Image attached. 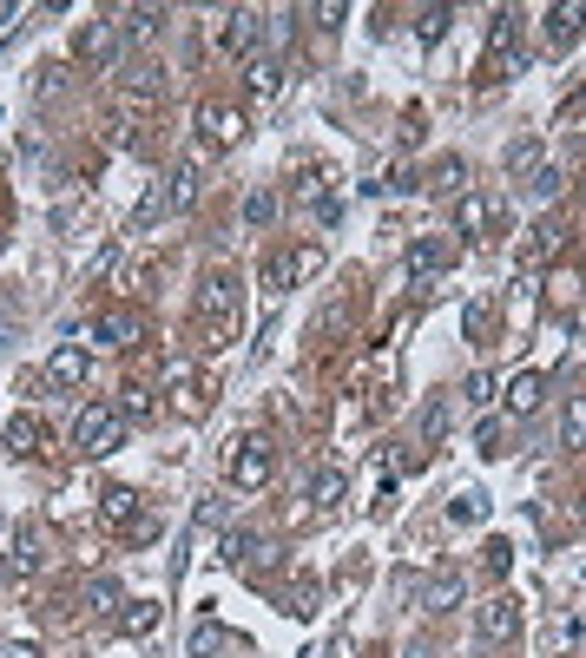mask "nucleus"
Segmentation results:
<instances>
[{"label": "nucleus", "instance_id": "obj_1", "mask_svg": "<svg viewBox=\"0 0 586 658\" xmlns=\"http://www.w3.org/2000/svg\"><path fill=\"white\" fill-rule=\"evenodd\" d=\"M119 441H126V415H119V408L86 402L80 415H73V448H80V455H112Z\"/></svg>", "mask_w": 586, "mask_h": 658}, {"label": "nucleus", "instance_id": "obj_2", "mask_svg": "<svg viewBox=\"0 0 586 658\" xmlns=\"http://www.w3.org/2000/svg\"><path fill=\"white\" fill-rule=\"evenodd\" d=\"M191 310H198V323L218 329V336H231V323H238V277H224V270H211L205 283H198V297H191Z\"/></svg>", "mask_w": 586, "mask_h": 658}, {"label": "nucleus", "instance_id": "obj_3", "mask_svg": "<svg viewBox=\"0 0 586 658\" xmlns=\"http://www.w3.org/2000/svg\"><path fill=\"white\" fill-rule=\"evenodd\" d=\"M448 264H455V237H409V251H402V283H409V290H428Z\"/></svg>", "mask_w": 586, "mask_h": 658}, {"label": "nucleus", "instance_id": "obj_4", "mask_svg": "<svg viewBox=\"0 0 586 658\" xmlns=\"http://www.w3.org/2000/svg\"><path fill=\"white\" fill-rule=\"evenodd\" d=\"M231 487H244V494H257V487H270V474H277V455H270L264 435H244L238 448H231Z\"/></svg>", "mask_w": 586, "mask_h": 658}, {"label": "nucleus", "instance_id": "obj_5", "mask_svg": "<svg viewBox=\"0 0 586 658\" xmlns=\"http://www.w3.org/2000/svg\"><path fill=\"white\" fill-rule=\"evenodd\" d=\"M475 626H481V639H488V645H514V639H521V599H514V593L481 599V606H475Z\"/></svg>", "mask_w": 586, "mask_h": 658}, {"label": "nucleus", "instance_id": "obj_6", "mask_svg": "<svg viewBox=\"0 0 586 658\" xmlns=\"http://www.w3.org/2000/svg\"><path fill=\"white\" fill-rule=\"evenodd\" d=\"M165 408H172V415H205V408H211V382L198 376V369H185V362H172V382H165Z\"/></svg>", "mask_w": 586, "mask_h": 658}, {"label": "nucleus", "instance_id": "obj_7", "mask_svg": "<svg viewBox=\"0 0 586 658\" xmlns=\"http://www.w3.org/2000/svg\"><path fill=\"white\" fill-rule=\"evenodd\" d=\"M317 270H323V251H317V244H303V251H277V257H270L264 283H270V290H290V283L317 277Z\"/></svg>", "mask_w": 586, "mask_h": 658}, {"label": "nucleus", "instance_id": "obj_8", "mask_svg": "<svg viewBox=\"0 0 586 658\" xmlns=\"http://www.w3.org/2000/svg\"><path fill=\"white\" fill-rule=\"evenodd\" d=\"M73 53H80L86 66H112V53H119V20L93 14L80 33H73Z\"/></svg>", "mask_w": 586, "mask_h": 658}, {"label": "nucleus", "instance_id": "obj_9", "mask_svg": "<svg viewBox=\"0 0 586 658\" xmlns=\"http://www.w3.org/2000/svg\"><path fill=\"white\" fill-rule=\"evenodd\" d=\"M198 132H205V139L224 152V145H238V139H244V112H238V106H224V99H205V106H198Z\"/></svg>", "mask_w": 586, "mask_h": 658}, {"label": "nucleus", "instance_id": "obj_10", "mask_svg": "<svg viewBox=\"0 0 586 658\" xmlns=\"http://www.w3.org/2000/svg\"><path fill=\"white\" fill-rule=\"evenodd\" d=\"M494 218H501V204H494L488 191H461V198H455V231L461 237H488Z\"/></svg>", "mask_w": 586, "mask_h": 658}, {"label": "nucleus", "instance_id": "obj_11", "mask_svg": "<svg viewBox=\"0 0 586 658\" xmlns=\"http://www.w3.org/2000/svg\"><path fill=\"white\" fill-rule=\"evenodd\" d=\"M224 47L238 53V60H257V40H264V14L257 7H238V14L224 20V33H218Z\"/></svg>", "mask_w": 586, "mask_h": 658}, {"label": "nucleus", "instance_id": "obj_12", "mask_svg": "<svg viewBox=\"0 0 586 658\" xmlns=\"http://www.w3.org/2000/svg\"><path fill=\"white\" fill-rule=\"evenodd\" d=\"M86 382V349L80 343H60L47 362V389H80Z\"/></svg>", "mask_w": 586, "mask_h": 658}, {"label": "nucleus", "instance_id": "obj_13", "mask_svg": "<svg viewBox=\"0 0 586 658\" xmlns=\"http://www.w3.org/2000/svg\"><path fill=\"white\" fill-rule=\"evenodd\" d=\"M580 27H586V7H547V47L554 53L580 47Z\"/></svg>", "mask_w": 586, "mask_h": 658}, {"label": "nucleus", "instance_id": "obj_14", "mask_svg": "<svg viewBox=\"0 0 586 658\" xmlns=\"http://www.w3.org/2000/svg\"><path fill=\"white\" fill-rule=\"evenodd\" d=\"M86 612H99V619H119V612H126V586L119 580H106V573H99V580H86Z\"/></svg>", "mask_w": 586, "mask_h": 658}, {"label": "nucleus", "instance_id": "obj_15", "mask_svg": "<svg viewBox=\"0 0 586 658\" xmlns=\"http://www.w3.org/2000/svg\"><path fill=\"white\" fill-rule=\"evenodd\" d=\"M132 336H139V316H132V310H106L93 323V343H106V349H126Z\"/></svg>", "mask_w": 586, "mask_h": 658}, {"label": "nucleus", "instance_id": "obj_16", "mask_svg": "<svg viewBox=\"0 0 586 658\" xmlns=\"http://www.w3.org/2000/svg\"><path fill=\"white\" fill-rule=\"evenodd\" d=\"M540 395H547V376H534V369H521V376L507 382V415H534Z\"/></svg>", "mask_w": 586, "mask_h": 658}, {"label": "nucleus", "instance_id": "obj_17", "mask_svg": "<svg viewBox=\"0 0 586 658\" xmlns=\"http://www.w3.org/2000/svg\"><path fill=\"white\" fill-rule=\"evenodd\" d=\"M224 560H231V566H270V560H277V547L257 540V533H231V540H224Z\"/></svg>", "mask_w": 586, "mask_h": 658}, {"label": "nucleus", "instance_id": "obj_18", "mask_svg": "<svg viewBox=\"0 0 586 658\" xmlns=\"http://www.w3.org/2000/svg\"><path fill=\"white\" fill-rule=\"evenodd\" d=\"M119 632H126V639H152V632H159V599H126Z\"/></svg>", "mask_w": 586, "mask_h": 658}, {"label": "nucleus", "instance_id": "obj_19", "mask_svg": "<svg viewBox=\"0 0 586 658\" xmlns=\"http://www.w3.org/2000/svg\"><path fill=\"white\" fill-rule=\"evenodd\" d=\"M244 79H251V99H277V93H284V66H277V60H264V53H257V60L244 66Z\"/></svg>", "mask_w": 586, "mask_h": 658}, {"label": "nucleus", "instance_id": "obj_20", "mask_svg": "<svg viewBox=\"0 0 586 658\" xmlns=\"http://www.w3.org/2000/svg\"><path fill=\"white\" fill-rule=\"evenodd\" d=\"M165 27V7H126L119 14V40H152Z\"/></svg>", "mask_w": 586, "mask_h": 658}, {"label": "nucleus", "instance_id": "obj_21", "mask_svg": "<svg viewBox=\"0 0 586 658\" xmlns=\"http://www.w3.org/2000/svg\"><path fill=\"white\" fill-rule=\"evenodd\" d=\"M198 185H205V178H198V165H172V178H165L172 211H191V204H198Z\"/></svg>", "mask_w": 586, "mask_h": 658}, {"label": "nucleus", "instance_id": "obj_22", "mask_svg": "<svg viewBox=\"0 0 586 658\" xmlns=\"http://www.w3.org/2000/svg\"><path fill=\"white\" fill-rule=\"evenodd\" d=\"M461 329H468V343H488V329H494V290L468 297V310H461Z\"/></svg>", "mask_w": 586, "mask_h": 658}, {"label": "nucleus", "instance_id": "obj_23", "mask_svg": "<svg viewBox=\"0 0 586 658\" xmlns=\"http://www.w3.org/2000/svg\"><path fill=\"white\" fill-rule=\"evenodd\" d=\"M560 448H586V395L560 402Z\"/></svg>", "mask_w": 586, "mask_h": 658}, {"label": "nucleus", "instance_id": "obj_24", "mask_svg": "<svg viewBox=\"0 0 586 658\" xmlns=\"http://www.w3.org/2000/svg\"><path fill=\"white\" fill-rule=\"evenodd\" d=\"M422 606L428 612H455L461 606V573H435V580L422 586Z\"/></svg>", "mask_w": 586, "mask_h": 658}, {"label": "nucleus", "instance_id": "obj_25", "mask_svg": "<svg viewBox=\"0 0 586 658\" xmlns=\"http://www.w3.org/2000/svg\"><path fill=\"white\" fill-rule=\"evenodd\" d=\"M40 560H47V553H40V533H20L14 540V553H7V573H14V580H27V573H40Z\"/></svg>", "mask_w": 586, "mask_h": 658}, {"label": "nucleus", "instance_id": "obj_26", "mask_svg": "<svg viewBox=\"0 0 586 658\" xmlns=\"http://www.w3.org/2000/svg\"><path fill=\"white\" fill-rule=\"evenodd\" d=\"M501 165H507V178H534L540 172V139H514Z\"/></svg>", "mask_w": 586, "mask_h": 658}, {"label": "nucleus", "instance_id": "obj_27", "mask_svg": "<svg viewBox=\"0 0 586 658\" xmlns=\"http://www.w3.org/2000/svg\"><path fill=\"white\" fill-rule=\"evenodd\" d=\"M165 211H172V198H165V185H152V191L139 198V211H132V231H152Z\"/></svg>", "mask_w": 586, "mask_h": 658}, {"label": "nucleus", "instance_id": "obj_28", "mask_svg": "<svg viewBox=\"0 0 586 658\" xmlns=\"http://www.w3.org/2000/svg\"><path fill=\"white\" fill-rule=\"evenodd\" d=\"M99 507H106L112 527H132V514H139V494H132V487H106V501H99Z\"/></svg>", "mask_w": 586, "mask_h": 658}, {"label": "nucleus", "instance_id": "obj_29", "mask_svg": "<svg viewBox=\"0 0 586 658\" xmlns=\"http://www.w3.org/2000/svg\"><path fill=\"white\" fill-rule=\"evenodd\" d=\"M343 494H349V474H336V468H323L317 481H310V501H317V507H336Z\"/></svg>", "mask_w": 586, "mask_h": 658}, {"label": "nucleus", "instance_id": "obj_30", "mask_svg": "<svg viewBox=\"0 0 586 658\" xmlns=\"http://www.w3.org/2000/svg\"><path fill=\"white\" fill-rule=\"evenodd\" d=\"M159 66H132V73H126V99H159Z\"/></svg>", "mask_w": 586, "mask_h": 658}, {"label": "nucleus", "instance_id": "obj_31", "mask_svg": "<svg viewBox=\"0 0 586 658\" xmlns=\"http://www.w3.org/2000/svg\"><path fill=\"white\" fill-rule=\"evenodd\" d=\"M560 185H567V172H560V165H540V172L527 178V198H534V204H547Z\"/></svg>", "mask_w": 586, "mask_h": 658}, {"label": "nucleus", "instance_id": "obj_32", "mask_svg": "<svg viewBox=\"0 0 586 658\" xmlns=\"http://www.w3.org/2000/svg\"><path fill=\"white\" fill-rule=\"evenodd\" d=\"M270 218H277V191H251V198H244V224H257V231H264Z\"/></svg>", "mask_w": 586, "mask_h": 658}, {"label": "nucleus", "instance_id": "obj_33", "mask_svg": "<svg viewBox=\"0 0 586 658\" xmlns=\"http://www.w3.org/2000/svg\"><path fill=\"white\" fill-rule=\"evenodd\" d=\"M448 520H461V527L488 520V494H461V501H448Z\"/></svg>", "mask_w": 586, "mask_h": 658}, {"label": "nucleus", "instance_id": "obj_34", "mask_svg": "<svg viewBox=\"0 0 586 658\" xmlns=\"http://www.w3.org/2000/svg\"><path fill=\"white\" fill-rule=\"evenodd\" d=\"M7 448H14V455H33V448H40V428H33L27 415H14V422H7Z\"/></svg>", "mask_w": 586, "mask_h": 658}, {"label": "nucleus", "instance_id": "obj_35", "mask_svg": "<svg viewBox=\"0 0 586 658\" xmlns=\"http://www.w3.org/2000/svg\"><path fill=\"white\" fill-rule=\"evenodd\" d=\"M224 645V626L218 619H198V632H191V658H211Z\"/></svg>", "mask_w": 586, "mask_h": 658}, {"label": "nucleus", "instance_id": "obj_36", "mask_svg": "<svg viewBox=\"0 0 586 658\" xmlns=\"http://www.w3.org/2000/svg\"><path fill=\"white\" fill-rule=\"evenodd\" d=\"M554 224H534V231H527V264H547V257H554Z\"/></svg>", "mask_w": 586, "mask_h": 658}, {"label": "nucleus", "instance_id": "obj_37", "mask_svg": "<svg viewBox=\"0 0 586 658\" xmlns=\"http://www.w3.org/2000/svg\"><path fill=\"white\" fill-rule=\"evenodd\" d=\"M435 191H468V165H461V158H448V165H435Z\"/></svg>", "mask_w": 586, "mask_h": 658}, {"label": "nucleus", "instance_id": "obj_38", "mask_svg": "<svg viewBox=\"0 0 586 658\" xmlns=\"http://www.w3.org/2000/svg\"><path fill=\"white\" fill-rule=\"evenodd\" d=\"M514 33H521V14L507 7V14H494V33H488V47L501 53V47H514Z\"/></svg>", "mask_w": 586, "mask_h": 658}, {"label": "nucleus", "instance_id": "obj_39", "mask_svg": "<svg viewBox=\"0 0 586 658\" xmlns=\"http://www.w3.org/2000/svg\"><path fill=\"white\" fill-rule=\"evenodd\" d=\"M448 20H455V14H448V7H428V14L415 20V33H422L428 47H435V40H442V33H448Z\"/></svg>", "mask_w": 586, "mask_h": 658}, {"label": "nucleus", "instance_id": "obj_40", "mask_svg": "<svg viewBox=\"0 0 586 658\" xmlns=\"http://www.w3.org/2000/svg\"><path fill=\"white\" fill-rule=\"evenodd\" d=\"M448 415H455V408H448V402H435V408L422 415V435H428V441H442V435H448Z\"/></svg>", "mask_w": 586, "mask_h": 658}, {"label": "nucleus", "instance_id": "obj_41", "mask_svg": "<svg viewBox=\"0 0 586 658\" xmlns=\"http://www.w3.org/2000/svg\"><path fill=\"white\" fill-rule=\"evenodd\" d=\"M461 395H468V402H494V376H488V369H475V376L461 382Z\"/></svg>", "mask_w": 586, "mask_h": 658}, {"label": "nucleus", "instance_id": "obj_42", "mask_svg": "<svg viewBox=\"0 0 586 658\" xmlns=\"http://www.w3.org/2000/svg\"><path fill=\"white\" fill-rule=\"evenodd\" d=\"M475 448H481V455H501V422H481L475 428Z\"/></svg>", "mask_w": 586, "mask_h": 658}, {"label": "nucleus", "instance_id": "obj_43", "mask_svg": "<svg viewBox=\"0 0 586 658\" xmlns=\"http://www.w3.org/2000/svg\"><path fill=\"white\" fill-rule=\"evenodd\" d=\"M317 20H323V27H343V20H349V7H343V0H323V7H317Z\"/></svg>", "mask_w": 586, "mask_h": 658}, {"label": "nucleus", "instance_id": "obj_44", "mask_svg": "<svg viewBox=\"0 0 586 658\" xmlns=\"http://www.w3.org/2000/svg\"><path fill=\"white\" fill-rule=\"evenodd\" d=\"M145 408H152V395H145V389H126V408H119V415H145Z\"/></svg>", "mask_w": 586, "mask_h": 658}, {"label": "nucleus", "instance_id": "obj_45", "mask_svg": "<svg viewBox=\"0 0 586 658\" xmlns=\"http://www.w3.org/2000/svg\"><path fill=\"white\" fill-rule=\"evenodd\" d=\"M0 658H40V645H33V639H14V645H0Z\"/></svg>", "mask_w": 586, "mask_h": 658}, {"label": "nucleus", "instance_id": "obj_46", "mask_svg": "<svg viewBox=\"0 0 586 658\" xmlns=\"http://www.w3.org/2000/svg\"><path fill=\"white\" fill-rule=\"evenodd\" d=\"M580 520H586V494H580Z\"/></svg>", "mask_w": 586, "mask_h": 658}]
</instances>
